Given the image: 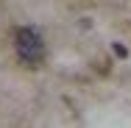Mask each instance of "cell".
I'll return each mask as SVG.
<instances>
[{
    "label": "cell",
    "mask_w": 131,
    "mask_h": 128,
    "mask_svg": "<svg viewBox=\"0 0 131 128\" xmlns=\"http://www.w3.org/2000/svg\"><path fill=\"white\" fill-rule=\"evenodd\" d=\"M112 50H114V56H117V59H128V50H126L123 45H117V42H112Z\"/></svg>",
    "instance_id": "2"
},
{
    "label": "cell",
    "mask_w": 131,
    "mask_h": 128,
    "mask_svg": "<svg viewBox=\"0 0 131 128\" xmlns=\"http://www.w3.org/2000/svg\"><path fill=\"white\" fill-rule=\"evenodd\" d=\"M14 50L17 56L28 61V64H39L42 61V56H45V45H42V36H39V31L36 28H17L14 31Z\"/></svg>",
    "instance_id": "1"
}]
</instances>
